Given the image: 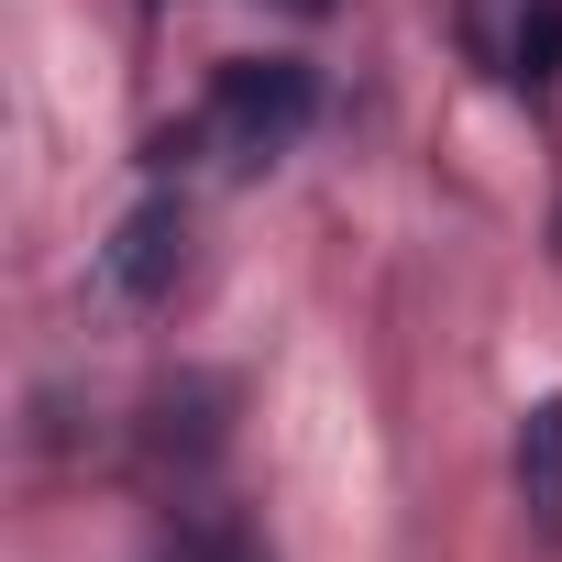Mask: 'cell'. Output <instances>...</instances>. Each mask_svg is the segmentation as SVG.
I'll return each mask as SVG.
<instances>
[{
  "mask_svg": "<svg viewBox=\"0 0 562 562\" xmlns=\"http://www.w3.org/2000/svg\"><path fill=\"white\" fill-rule=\"evenodd\" d=\"M310 111H321V78H310L299 56H232V67L210 78L199 133H210L232 166H276V155L310 133Z\"/></svg>",
  "mask_w": 562,
  "mask_h": 562,
  "instance_id": "6da1fadb",
  "label": "cell"
},
{
  "mask_svg": "<svg viewBox=\"0 0 562 562\" xmlns=\"http://www.w3.org/2000/svg\"><path fill=\"white\" fill-rule=\"evenodd\" d=\"M177 276H188V199L155 188L144 210H122V232L100 254V288L133 299V310H155V299H177Z\"/></svg>",
  "mask_w": 562,
  "mask_h": 562,
  "instance_id": "7a4b0ae2",
  "label": "cell"
},
{
  "mask_svg": "<svg viewBox=\"0 0 562 562\" xmlns=\"http://www.w3.org/2000/svg\"><path fill=\"white\" fill-rule=\"evenodd\" d=\"M474 45L507 89H551L562 78V0H474Z\"/></svg>",
  "mask_w": 562,
  "mask_h": 562,
  "instance_id": "3957f363",
  "label": "cell"
},
{
  "mask_svg": "<svg viewBox=\"0 0 562 562\" xmlns=\"http://www.w3.org/2000/svg\"><path fill=\"white\" fill-rule=\"evenodd\" d=\"M507 474H518V507H529V529H540V540H562V397H540V408L518 419V452H507Z\"/></svg>",
  "mask_w": 562,
  "mask_h": 562,
  "instance_id": "277c9868",
  "label": "cell"
},
{
  "mask_svg": "<svg viewBox=\"0 0 562 562\" xmlns=\"http://www.w3.org/2000/svg\"><path fill=\"white\" fill-rule=\"evenodd\" d=\"M144 452H155V463H210V452H221V386H210V375H177V386L155 397Z\"/></svg>",
  "mask_w": 562,
  "mask_h": 562,
  "instance_id": "5b68a950",
  "label": "cell"
},
{
  "mask_svg": "<svg viewBox=\"0 0 562 562\" xmlns=\"http://www.w3.org/2000/svg\"><path fill=\"white\" fill-rule=\"evenodd\" d=\"M155 562H243V529L221 507H177V529L155 540Z\"/></svg>",
  "mask_w": 562,
  "mask_h": 562,
  "instance_id": "8992f818",
  "label": "cell"
}]
</instances>
